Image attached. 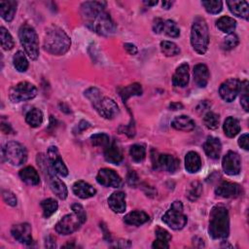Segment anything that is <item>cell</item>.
I'll list each match as a JSON object with an SVG mask.
<instances>
[{
	"label": "cell",
	"instance_id": "6da1fadb",
	"mask_svg": "<svg viewBox=\"0 0 249 249\" xmlns=\"http://www.w3.org/2000/svg\"><path fill=\"white\" fill-rule=\"evenodd\" d=\"M43 46L48 53L54 55H61L70 49L71 40L63 29L56 25H51L46 29Z\"/></svg>",
	"mask_w": 249,
	"mask_h": 249
},
{
	"label": "cell",
	"instance_id": "7a4b0ae2",
	"mask_svg": "<svg viewBox=\"0 0 249 249\" xmlns=\"http://www.w3.org/2000/svg\"><path fill=\"white\" fill-rule=\"evenodd\" d=\"M209 235L213 239L227 238L230 233V217L228 209L223 205H216L210 212Z\"/></svg>",
	"mask_w": 249,
	"mask_h": 249
},
{
	"label": "cell",
	"instance_id": "3957f363",
	"mask_svg": "<svg viewBox=\"0 0 249 249\" xmlns=\"http://www.w3.org/2000/svg\"><path fill=\"white\" fill-rule=\"evenodd\" d=\"M85 96L90 101L96 112L107 120H112L120 112L117 103L109 97L102 96L100 90L96 88H89L85 91Z\"/></svg>",
	"mask_w": 249,
	"mask_h": 249
},
{
	"label": "cell",
	"instance_id": "277c9868",
	"mask_svg": "<svg viewBox=\"0 0 249 249\" xmlns=\"http://www.w3.org/2000/svg\"><path fill=\"white\" fill-rule=\"evenodd\" d=\"M191 44L193 49L199 54H204L208 49L209 32L205 19L196 17L191 29Z\"/></svg>",
	"mask_w": 249,
	"mask_h": 249
},
{
	"label": "cell",
	"instance_id": "5b68a950",
	"mask_svg": "<svg viewBox=\"0 0 249 249\" xmlns=\"http://www.w3.org/2000/svg\"><path fill=\"white\" fill-rule=\"evenodd\" d=\"M38 164L41 166V169L46 177H48V182L52 192L60 199H65L68 195L66 185L57 177L55 171L52 168L48 158L46 159L43 155H38L37 158Z\"/></svg>",
	"mask_w": 249,
	"mask_h": 249
},
{
	"label": "cell",
	"instance_id": "8992f818",
	"mask_svg": "<svg viewBox=\"0 0 249 249\" xmlns=\"http://www.w3.org/2000/svg\"><path fill=\"white\" fill-rule=\"evenodd\" d=\"M18 37L28 57L32 60L37 59L39 56V41L35 29L31 25L24 23L19 27Z\"/></svg>",
	"mask_w": 249,
	"mask_h": 249
},
{
	"label": "cell",
	"instance_id": "52a82bcc",
	"mask_svg": "<svg viewBox=\"0 0 249 249\" xmlns=\"http://www.w3.org/2000/svg\"><path fill=\"white\" fill-rule=\"evenodd\" d=\"M161 220L172 230H182L188 221L187 216L184 214L182 202L180 200H175L172 202L169 209L163 214Z\"/></svg>",
	"mask_w": 249,
	"mask_h": 249
},
{
	"label": "cell",
	"instance_id": "ba28073f",
	"mask_svg": "<svg viewBox=\"0 0 249 249\" xmlns=\"http://www.w3.org/2000/svg\"><path fill=\"white\" fill-rule=\"evenodd\" d=\"M95 33L102 36H111L116 32V24L111 18L110 15L105 11H102L89 21L85 23Z\"/></svg>",
	"mask_w": 249,
	"mask_h": 249
},
{
	"label": "cell",
	"instance_id": "9c48e42d",
	"mask_svg": "<svg viewBox=\"0 0 249 249\" xmlns=\"http://www.w3.org/2000/svg\"><path fill=\"white\" fill-rule=\"evenodd\" d=\"M3 157L13 165H20L27 160V151L25 147L17 141L6 143L2 150Z\"/></svg>",
	"mask_w": 249,
	"mask_h": 249
},
{
	"label": "cell",
	"instance_id": "30bf717a",
	"mask_svg": "<svg viewBox=\"0 0 249 249\" xmlns=\"http://www.w3.org/2000/svg\"><path fill=\"white\" fill-rule=\"evenodd\" d=\"M37 94L36 87L29 82H20L12 87L9 91V97L13 102H21L34 98Z\"/></svg>",
	"mask_w": 249,
	"mask_h": 249
},
{
	"label": "cell",
	"instance_id": "8fae6325",
	"mask_svg": "<svg viewBox=\"0 0 249 249\" xmlns=\"http://www.w3.org/2000/svg\"><path fill=\"white\" fill-rule=\"evenodd\" d=\"M83 224L84 222L81 220V218L75 212H72L71 214H67L63 216L56 223L55 231L59 234L67 235L76 231Z\"/></svg>",
	"mask_w": 249,
	"mask_h": 249
},
{
	"label": "cell",
	"instance_id": "7c38bea8",
	"mask_svg": "<svg viewBox=\"0 0 249 249\" xmlns=\"http://www.w3.org/2000/svg\"><path fill=\"white\" fill-rule=\"evenodd\" d=\"M241 83L235 78H231L226 80L221 84L219 88L220 96L227 102H231L235 99L237 94L240 92Z\"/></svg>",
	"mask_w": 249,
	"mask_h": 249
},
{
	"label": "cell",
	"instance_id": "4fadbf2b",
	"mask_svg": "<svg viewBox=\"0 0 249 249\" xmlns=\"http://www.w3.org/2000/svg\"><path fill=\"white\" fill-rule=\"evenodd\" d=\"M96 181L104 187L120 188L123 185V180L119 174L110 168H101L96 175Z\"/></svg>",
	"mask_w": 249,
	"mask_h": 249
},
{
	"label": "cell",
	"instance_id": "5bb4252c",
	"mask_svg": "<svg viewBox=\"0 0 249 249\" xmlns=\"http://www.w3.org/2000/svg\"><path fill=\"white\" fill-rule=\"evenodd\" d=\"M222 167L228 175H237L241 170V160L237 153L229 151L223 158Z\"/></svg>",
	"mask_w": 249,
	"mask_h": 249
},
{
	"label": "cell",
	"instance_id": "9a60e30c",
	"mask_svg": "<svg viewBox=\"0 0 249 249\" xmlns=\"http://www.w3.org/2000/svg\"><path fill=\"white\" fill-rule=\"evenodd\" d=\"M47 158H48V160H49L52 168L55 171L56 174H58L62 177H65L68 175V169L60 157L57 147L51 146L48 149Z\"/></svg>",
	"mask_w": 249,
	"mask_h": 249
},
{
	"label": "cell",
	"instance_id": "2e32d148",
	"mask_svg": "<svg viewBox=\"0 0 249 249\" xmlns=\"http://www.w3.org/2000/svg\"><path fill=\"white\" fill-rule=\"evenodd\" d=\"M106 2L104 1H87L81 5V16L85 23L89 21L99 13L104 11Z\"/></svg>",
	"mask_w": 249,
	"mask_h": 249
},
{
	"label": "cell",
	"instance_id": "e0dca14e",
	"mask_svg": "<svg viewBox=\"0 0 249 249\" xmlns=\"http://www.w3.org/2000/svg\"><path fill=\"white\" fill-rule=\"evenodd\" d=\"M153 164H154V168H161L170 173L177 171L178 168L180 167L179 160L167 154H163L156 157V160H153Z\"/></svg>",
	"mask_w": 249,
	"mask_h": 249
},
{
	"label": "cell",
	"instance_id": "ac0fdd59",
	"mask_svg": "<svg viewBox=\"0 0 249 249\" xmlns=\"http://www.w3.org/2000/svg\"><path fill=\"white\" fill-rule=\"evenodd\" d=\"M31 226L28 223H20L14 225L11 229V233L15 239L20 243L29 245L32 243Z\"/></svg>",
	"mask_w": 249,
	"mask_h": 249
},
{
	"label": "cell",
	"instance_id": "d6986e66",
	"mask_svg": "<svg viewBox=\"0 0 249 249\" xmlns=\"http://www.w3.org/2000/svg\"><path fill=\"white\" fill-rule=\"evenodd\" d=\"M215 194L218 196L225 198L237 197L242 194L241 187L236 183L231 182H222L215 190Z\"/></svg>",
	"mask_w": 249,
	"mask_h": 249
},
{
	"label": "cell",
	"instance_id": "ffe728a7",
	"mask_svg": "<svg viewBox=\"0 0 249 249\" xmlns=\"http://www.w3.org/2000/svg\"><path fill=\"white\" fill-rule=\"evenodd\" d=\"M203 150L210 159L218 160L222 151L221 141L216 137L209 136L203 144Z\"/></svg>",
	"mask_w": 249,
	"mask_h": 249
},
{
	"label": "cell",
	"instance_id": "44dd1931",
	"mask_svg": "<svg viewBox=\"0 0 249 249\" xmlns=\"http://www.w3.org/2000/svg\"><path fill=\"white\" fill-rule=\"evenodd\" d=\"M231 13L238 18H242L244 19H248L249 17V5L248 2L243 0H231L226 2Z\"/></svg>",
	"mask_w": 249,
	"mask_h": 249
},
{
	"label": "cell",
	"instance_id": "7402d4cb",
	"mask_svg": "<svg viewBox=\"0 0 249 249\" xmlns=\"http://www.w3.org/2000/svg\"><path fill=\"white\" fill-rule=\"evenodd\" d=\"M108 205L115 213H123L125 210V194L122 191L114 192L108 198Z\"/></svg>",
	"mask_w": 249,
	"mask_h": 249
},
{
	"label": "cell",
	"instance_id": "603a6c76",
	"mask_svg": "<svg viewBox=\"0 0 249 249\" xmlns=\"http://www.w3.org/2000/svg\"><path fill=\"white\" fill-rule=\"evenodd\" d=\"M190 79L189 75V65L187 63H182L177 67L175 73L172 77V84L175 87L184 88L188 85Z\"/></svg>",
	"mask_w": 249,
	"mask_h": 249
},
{
	"label": "cell",
	"instance_id": "cb8c5ba5",
	"mask_svg": "<svg viewBox=\"0 0 249 249\" xmlns=\"http://www.w3.org/2000/svg\"><path fill=\"white\" fill-rule=\"evenodd\" d=\"M73 193L80 198H89L96 194V190L89 183L80 180L73 185Z\"/></svg>",
	"mask_w": 249,
	"mask_h": 249
},
{
	"label": "cell",
	"instance_id": "d4e9b609",
	"mask_svg": "<svg viewBox=\"0 0 249 249\" xmlns=\"http://www.w3.org/2000/svg\"><path fill=\"white\" fill-rule=\"evenodd\" d=\"M209 71L205 64L198 63L194 67V80L199 88H205L209 81Z\"/></svg>",
	"mask_w": 249,
	"mask_h": 249
},
{
	"label": "cell",
	"instance_id": "484cf974",
	"mask_svg": "<svg viewBox=\"0 0 249 249\" xmlns=\"http://www.w3.org/2000/svg\"><path fill=\"white\" fill-rule=\"evenodd\" d=\"M104 158L108 162L113 164H119L123 160V154L121 148L116 142L110 143L104 151Z\"/></svg>",
	"mask_w": 249,
	"mask_h": 249
},
{
	"label": "cell",
	"instance_id": "4316f807",
	"mask_svg": "<svg viewBox=\"0 0 249 249\" xmlns=\"http://www.w3.org/2000/svg\"><path fill=\"white\" fill-rule=\"evenodd\" d=\"M172 127H174L177 130L182 131H191L195 128L196 124L192 118L186 115H181L175 117L171 122Z\"/></svg>",
	"mask_w": 249,
	"mask_h": 249
},
{
	"label": "cell",
	"instance_id": "83f0119b",
	"mask_svg": "<svg viewBox=\"0 0 249 249\" xmlns=\"http://www.w3.org/2000/svg\"><path fill=\"white\" fill-rule=\"evenodd\" d=\"M185 168L190 173H196L201 168V160L196 152L190 151L185 157Z\"/></svg>",
	"mask_w": 249,
	"mask_h": 249
},
{
	"label": "cell",
	"instance_id": "f1b7e54d",
	"mask_svg": "<svg viewBox=\"0 0 249 249\" xmlns=\"http://www.w3.org/2000/svg\"><path fill=\"white\" fill-rule=\"evenodd\" d=\"M17 5L18 3L13 0H8V1H1L0 2V16L1 18L10 22L13 20L16 11H17Z\"/></svg>",
	"mask_w": 249,
	"mask_h": 249
},
{
	"label": "cell",
	"instance_id": "f546056e",
	"mask_svg": "<svg viewBox=\"0 0 249 249\" xmlns=\"http://www.w3.org/2000/svg\"><path fill=\"white\" fill-rule=\"evenodd\" d=\"M149 220V215L144 211L135 210L127 213L124 217V222L130 226H140Z\"/></svg>",
	"mask_w": 249,
	"mask_h": 249
},
{
	"label": "cell",
	"instance_id": "4dcf8cb0",
	"mask_svg": "<svg viewBox=\"0 0 249 249\" xmlns=\"http://www.w3.org/2000/svg\"><path fill=\"white\" fill-rule=\"evenodd\" d=\"M18 174H19L20 179L28 185L35 186L40 183L39 174L33 166H26V167L22 168Z\"/></svg>",
	"mask_w": 249,
	"mask_h": 249
},
{
	"label": "cell",
	"instance_id": "1f68e13d",
	"mask_svg": "<svg viewBox=\"0 0 249 249\" xmlns=\"http://www.w3.org/2000/svg\"><path fill=\"white\" fill-rule=\"evenodd\" d=\"M157 239L154 241L152 247L160 248V249H167L169 248V241L171 240V234L164 229L157 228L156 230Z\"/></svg>",
	"mask_w": 249,
	"mask_h": 249
},
{
	"label": "cell",
	"instance_id": "d6a6232c",
	"mask_svg": "<svg viewBox=\"0 0 249 249\" xmlns=\"http://www.w3.org/2000/svg\"><path fill=\"white\" fill-rule=\"evenodd\" d=\"M223 129L228 137H234L240 131V124L238 120L233 117H228L224 122Z\"/></svg>",
	"mask_w": 249,
	"mask_h": 249
},
{
	"label": "cell",
	"instance_id": "836d02e7",
	"mask_svg": "<svg viewBox=\"0 0 249 249\" xmlns=\"http://www.w3.org/2000/svg\"><path fill=\"white\" fill-rule=\"evenodd\" d=\"M216 26L219 30H221L224 33H232V31L236 27V21L233 19V18L231 17H221L217 21H216Z\"/></svg>",
	"mask_w": 249,
	"mask_h": 249
},
{
	"label": "cell",
	"instance_id": "e575fe53",
	"mask_svg": "<svg viewBox=\"0 0 249 249\" xmlns=\"http://www.w3.org/2000/svg\"><path fill=\"white\" fill-rule=\"evenodd\" d=\"M120 95L122 97V99L124 100V102H125L129 97L131 96H138L142 94V88L141 85L138 83H134L131 84L127 87H124L123 89H121L119 90Z\"/></svg>",
	"mask_w": 249,
	"mask_h": 249
},
{
	"label": "cell",
	"instance_id": "d590c367",
	"mask_svg": "<svg viewBox=\"0 0 249 249\" xmlns=\"http://www.w3.org/2000/svg\"><path fill=\"white\" fill-rule=\"evenodd\" d=\"M26 123L32 127H38L43 123V113L38 108L31 109L25 116Z\"/></svg>",
	"mask_w": 249,
	"mask_h": 249
},
{
	"label": "cell",
	"instance_id": "8d00e7d4",
	"mask_svg": "<svg viewBox=\"0 0 249 249\" xmlns=\"http://www.w3.org/2000/svg\"><path fill=\"white\" fill-rule=\"evenodd\" d=\"M13 64L18 72H25L28 68V60L23 52L18 51L13 56Z\"/></svg>",
	"mask_w": 249,
	"mask_h": 249
},
{
	"label": "cell",
	"instance_id": "74e56055",
	"mask_svg": "<svg viewBox=\"0 0 249 249\" xmlns=\"http://www.w3.org/2000/svg\"><path fill=\"white\" fill-rule=\"evenodd\" d=\"M41 207L43 209V215L45 218L51 217L58 208V204L56 200L53 198H47L41 201Z\"/></svg>",
	"mask_w": 249,
	"mask_h": 249
},
{
	"label": "cell",
	"instance_id": "f35d334b",
	"mask_svg": "<svg viewBox=\"0 0 249 249\" xmlns=\"http://www.w3.org/2000/svg\"><path fill=\"white\" fill-rule=\"evenodd\" d=\"M0 42H1V47L5 51L12 50L15 45L12 35L4 26L0 27Z\"/></svg>",
	"mask_w": 249,
	"mask_h": 249
},
{
	"label": "cell",
	"instance_id": "ab89813d",
	"mask_svg": "<svg viewBox=\"0 0 249 249\" xmlns=\"http://www.w3.org/2000/svg\"><path fill=\"white\" fill-rule=\"evenodd\" d=\"M160 50H161V53L165 56H175L180 53L179 47L171 41H166V40L161 41L160 42Z\"/></svg>",
	"mask_w": 249,
	"mask_h": 249
},
{
	"label": "cell",
	"instance_id": "60d3db41",
	"mask_svg": "<svg viewBox=\"0 0 249 249\" xmlns=\"http://www.w3.org/2000/svg\"><path fill=\"white\" fill-rule=\"evenodd\" d=\"M202 193V186L199 182L197 181H195V182H192L191 185L189 186L188 190H187V195L186 196L188 197L189 200L191 201H195L196 200L200 195Z\"/></svg>",
	"mask_w": 249,
	"mask_h": 249
},
{
	"label": "cell",
	"instance_id": "b9f144b4",
	"mask_svg": "<svg viewBox=\"0 0 249 249\" xmlns=\"http://www.w3.org/2000/svg\"><path fill=\"white\" fill-rule=\"evenodd\" d=\"M203 124L209 129H216L219 126L220 118L219 115L214 112H207L203 117Z\"/></svg>",
	"mask_w": 249,
	"mask_h": 249
},
{
	"label": "cell",
	"instance_id": "7bdbcfd3",
	"mask_svg": "<svg viewBox=\"0 0 249 249\" xmlns=\"http://www.w3.org/2000/svg\"><path fill=\"white\" fill-rule=\"evenodd\" d=\"M129 154L131 159L136 161V162H140L142 161L145 157H146V149L143 145L141 144H134L130 147L129 150Z\"/></svg>",
	"mask_w": 249,
	"mask_h": 249
},
{
	"label": "cell",
	"instance_id": "ee69618b",
	"mask_svg": "<svg viewBox=\"0 0 249 249\" xmlns=\"http://www.w3.org/2000/svg\"><path fill=\"white\" fill-rule=\"evenodd\" d=\"M201 5L209 14H218L222 11V8H223V2L220 0L202 1Z\"/></svg>",
	"mask_w": 249,
	"mask_h": 249
},
{
	"label": "cell",
	"instance_id": "f6af8a7d",
	"mask_svg": "<svg viewBox=\"0 0 249 249\" xmlns=\"http://www.w3.org/2000/svg\"><path fill=\"white\" fill-rule=\"evenodd\" d=\"M163 32L172 38H176L180 35V29L177 25V23L174 20L167 19L164 21V27H163Z\"/></svg>",
	"mask_w": 249,
	"mask_h": 249
},
{
	"label": "cell",
	"instance_id": "bcb514c9",
	"mask_svg": "<svg viewBox=\"0 0 249 249\" xmlns=\"http://www.w3.org/2000/svg\"><path fill=\"white\" fill-rule=\"evenodd\" d=\"M90 141L93 146L106 148L110 144V138L106 133H95L90 136Z\"/></svg>",
	"mask_w": 249,
	"mask_h": 249
},
{
	"label": "cell",
	"instance_id": "7dc6e473",
	"mask_svg": "<svg viewBox=\"0 0 249 249\" xmlns=\"http://www.w3.org/2000/svg\"><path fill=\"white\" fill-rule=\"evenodd\" d=\"M239 43V39L236 34L234 33H230L223 41L222 43V48L226 51H230L234 49Z\"/></svg>",
	"mask_w": 249,
	"mask_h": 249
},
{
	"label": "cell",
	"instance_id": "c3c4849f",
	"mask_svg": "<svg viewBox=\"0 0 249 249\" xmlns=\"http://www.w3.org/2000/svg\"><path fill=\"white\" fill-rule=\"evenodd\" d=\"M240 91H241V96H240V104L243 107V109L247 112L248 111V82L243 81L241 83L240 87Z\"/></svg>",
	"mask_w": 249,
	"mask_h": 249
},
{
	"label": "cell",
	"instance_id": "681fc988",
	"mask_svg": "<svg viewBox=\"0 0 249 249\" xmlns=\"http://www.w3.org/2000/svg\"><path fill=\"white\" fill-rule=\"evenodd\" d=\"M2 195H3V199H4V201L7 203V204H9V205H11V206H16L17 205V203H18V200H17V197H16V196H15V194L14 193H12L11 191H3V193H2Z\"/></svg>",
	"mask_w": 249,
	"mask_h": 249
},
{
	"label": "cell",
	"instance_id": "f907efd6",
	"mask_svg": "<svg viewBox=\"0 0 249 249\" xmlns=\"http://www.w3.org/2000/svg\"><path fill=\"white\" fill-rule=\"evenodd\" d=\"M71 208H72L73 212H75L81 218V220L85 223L87 220V214H86L84 207L80 203H73L71 205Z\"/></svg>",
	"mask_w": 249,
	"mask_h": 249
},
{
	"label": "cell",
	"instance_id": "816d5d0a",
	"mask_svg": "<svg viewBox=\"0 0 249 249\" xmlns=\"http://www.w3.org/2000/svg\"><path fill=\"white\" fill-rule=\"evenodd\" d=\"M126 182L130 187H136L139 183V178L134 170H130L126 176Z\"/></svg>",
	"mask_w": 249,
	"mask_h": 249
},
{
	"label": "cell",
	"instance_id": "f5cc1de1",
	"mask_svg": "<svg viewBox=\"0 0 249 249\" xmlns=\"http://www.w3.org/2000/svg\"><path fill=\"white\" fill-rule=\"evenodd\" d=\"M164 21L160 18H156L153 21V30L155 33H161L163 31Z\"/></svg>",
	"mask_w": 249,
	"mask_h": 249
},
{
	"label": "cell",
	"instance_id": "db71d44e",
	"mask_svg": "<svg viewBox=\"0 0 249 249\" xmlns=\"http://www.w3.org/2000/svg\"><path fill=\"white\" fill-rule=\"evenodd\" d=\"M238 145H239L242 149H244V150H246V151L249 150V135H248V133H244V134H242V135L239 137V139H238Z\"/></svg>",
	"mask_w": 249,
	"mask_h": 249
},
{
	"label": "cell",
	"instance_id": "11a10c76",
	"mask_svg": "<svg viewBox=\"0 0 249 249\" xmlns=\"http://www.w3.org/2000/svg\"><path fill=\"white\" fill-rule=\"evenodd\" d=\"M89 126H90V124H89V123H88V122H86V121H81V122L78 124V125L76 126V128L74 129V131H75V133H80L81 131L87 129V128L89 127Z\"/></svg>",
	"mask_w": 249,
	"mask_h": 249
},
{
	"label": "cell",
	"instance_id": "9f6ffc18",
	"mask_svg": "<svg viewBox=\"0 0 249 249\" xmlns=\"http://www.w3.org/2000/svg\"><path fill=\"white\" fill-rule=\"evenodd\" d=\"M124 50L129 53V54H135L137 53V48L135 47V45L131 44V43H125L124 45Z\"/></svg>",
	"mask_w": 249,
	"mask_h": 249
},
{
	"label": "cell",
	"instance_id": "6f0895ef",
	"mask_svg": "<svg viewBox=\"0 0 249 249\" xmlns=\"http://www.w3.org/2000/svg\"><path fill=\"white\" fill-rule=\"evenodd\" d=\"M210 107V104L207 102V100H204V101H201L198 105H197V107H196V110L198 111V112H200V111H205L206 109H208Z\"/></svg>",
	"mask_w": 249,
	"mask_h": 249
},
{
	"label": "cell",
	"instance_id": "680465c9",
	"mask_svg": "<svg viewBox=\"0 0 249 249\" xmlns=\"http://www.w3.org/2000/svg\"><path fill=\"white\" fill-rule=\"evenodd\" d=\"M45 246L47 248H53L55 247V242H54V239L52 237V236H48L46 238V241H45Z\"/></svg>",
	"mask_w": 249,
	"mask_h": 249
},
{
	"label": "cell",
	"instance_id": "91938a15",
	"mask_svg": "<svg viewBox=\"0 0 249 249\" xmlns=\"http://www.w3.org/2000/svg\"><path fill=\"white\" fill-rule=\"evenodd\" d=\"M169 108L171 110H180V109L183 108V105L181 103H179V102H172V103H170Z\"/></svg>",
	"mask_w": 249,
	"mask_h": 249
},
{
	"label": "cell",
	"instance_id": "94428289",
	"mask_svg": "<svg viewBox=\"0 0 249 249\" xmlns=\"http://www.w3.org/2000/svg\"><path fill=\"white\" fill-rule=\"evenodd\" d=\"M161 4H162V8L165 10H168L172 6V2H169V1H163Z\"/></svg>",
	"mask_w": 249,
	"mask_h": 249
},
{
	"label": "cell",
	"instance_id": "6125c7cd",
	"mask_svg": "<svg viewBox=\"0 0 249 249\" xmlns=\"http://www.w3.org/2000/svg\"><path fill=\"white\" fill-rule=\"evenodd\" d=\"M144 4L147 6H154L158 4V1H144Z\"/></svg>",
	"mask_w": 249,
	"mask_h": 249
}]
</instances>
